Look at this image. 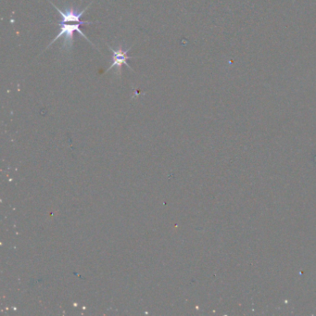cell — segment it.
I'll use <instances>...</instances> for the list:
<instances>
[{
  "instance_id": "7a4b0ae2",
  "label": "cell",
  "mask_w": 316,
  "mask_h": 316,
  "mask_svg": "<svg viewBox=\"0 0 316 316\" xmlns=\"http://www.w3.org/2000/svg\"><path fill=\"white\" fill-rule=\"evenodd\" d=\"M108 48H109V50L112 52V61H113V62L110 64V66H109V68L107 70L106 73L109 72L111 69L117 67V74H119V75H121L122 65H126L130 70L134 71V70L131 68V66L128 64L127 62L128 60L134 58L133 56H129V55H128V52L130 51L131 47H129L126 50H123L121 47H120V48L117 49V50H114L113 48H111L110 46H108Z\"/></svg>"
},
{
  "instance_id": "3957f363",
  "label": "cell",
  "mask_w": 316,
  "mask_h": 316,
  "mask_svg": "<svg viewBox=\"0 0 316 316\" xmlns=\"http://www.w3.org/2000/svg\"><path fill=\"white\" fill-rule=\"evenodd\" d=\"M48 2H49L52 6H54L56 10H57L59 13L61 14V18H62V22H77V23H82V24H92V23H94V22L88 21V20H85V21L81 20L83 15L88 10V7H90V5H91L93 2H91V3L88 5V7H86V8H84L81 11H76L74 8L72 7V8H68V9H66L65 12H63L59 7H56L51 1L48 0Z\"/></svg>"
},
{
  "instance_id": "6da1fadb",
  "label": "cell",
  "mask_w": 316,
  "mask_h": 316,
  "mask_svg": "<svg viewBox=\"0 0 316 316\" xmlns=\"http://www.w3.org/2000/svg\"><path fill=\"white\" fill-rule=\"evenodd\" d=\"M56 25L60 26V33L58 34V35L55 37L53 40L51 41V43L49 44V46L47 47H50L53 43H55L58 39H60L61 36L64 35V41H63V45H62V49L71 50L72 47H73V45H74V34L75 32L81 34L84 38H86L87 41H88L89 43H91L94 46V44L88 39L87 35L84 34L83 31L80 29V25H83L82 23L74 22L72 24L71 22H61V24L60 23H56Z\"/></svg>"
}]
</instances>
